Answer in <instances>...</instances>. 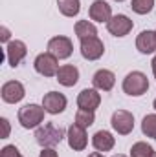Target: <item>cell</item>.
Segmentation results:
<instances>
[{"label": "cell", "mask_w": 156, "mask_h": 157, "mask_svg": "<svg viewBox=\"0 0 156 157\" xmlns=\"http://www.w3.org/2000/svg\"><path fill=\"white\" fill-rule=\"evenodd\" d=\"M64 139V130L55 122H44L35 130V141L42 148H53Z\"/></svg>", "instance_id": "1"}, {"label": "cell", "mask_w": 156, "mask_h": 157, "mask_svg": "<svg viewBox=\"0 0 156 157\" xmlns=\"http://www.w3.org/2000/svg\"><path fill=\"white\" fill-rule=\"evenodd\" d=\"M44 113H46V110L42 108V104H35V102L24 104L18 110V122L26 130L39 128L40 124L44 122Z\"/></svg>", "instance_id": "2"}, {"label": "cell", "mask_w": 156, "mask_h": 157, "mask_svg": "<svg viewBox=\"0 0 156 157\" xmlns=\"http://www.w3.org/2000/svg\"><path fill=\"white\" fill-rule=\"evenodd\" d=\"M121 88L130 97H142L149 90V78H147V75L143 71H130V73H127V77L123 78Z\"/></svg>", "instance_id": "3"}, {"label": "cell", "mask_w": 156, "mask_h": 157, "mask_svg": "<svg viewBox=\"0 0 156 157\" xmlns=\"http://www.w3.org/2000/svg\"><path fill=\"white\" fill-rule=\"evenodd\" d=\"M48 53H51L59 60H64V59H68L74 53V44H72V40L68 39V37H64V35L51 37V39L48 40Z\"/></svg>", "instance_id": "4"}, {"label": "cell", "mask_w": 156, "mask_h": 157, "mask_svg": "<svg viewBox=\"0 0 156 157\" xmlns=\"http://www.w3.org/2000/svg\"><path fill=\"white\" fill-rule=\"evenodd\" d=\"M57 57H53L51 53H40L35 57V62H33V68H35V71L42 75V77H55L57 75V71H59V64H57Z\"/></svg>", "instance_id": "5"}, {"label": "cell", "mask_w": 156, "mask_h": 157, "mask_svg": "<svg viewBox=\"0 0 156 157\" xmlns=\"http://www.w3.org/2000/svg\"><path fill=\"white\" fill-rule=\"evenodd\" d=\"M110 126L119 135H129L134 130V115L127 110H116L110 119Z\"/></svg>", "instance_id": "6"}, {"label": "cell", "mask_w": 156, "mask_h": 157, "mask_svg": "<svg viewBox=\"0 0 156 157\" xmlns=\"http://www.w3.org/2000/svg\"><path fill=\"white\" fill-rule=\"evenodd\" d=\"M0 95H2V101L4 102L17 104V102H20L26 97V88L18 80H7V82H4V86L0 90Z\"/></svg>", "instance_id": "7"}, {"label": "cell", "mask_w": 156, "mask_h": 157, "mask_svg": "<svg viewBox=\"0 0 156 157\" xmlns=\"http://www.w3.org/2000/svg\"><path fill=\"white\" fill-rule=\"evenodd\" d=\"M66 104H68V99L59 93V91H48L44 97H42V108L46 110V113L50 115H59L66 110Z\"/></svg>", "instance_id": "8"}, {"label": "cell", "mask_w": 156, "mask_h": 157, "mask_svg": "<svg viewBox=\"0 0 156 157\" xmlns=\"http://www.w3.org/2000/svg\"><path fill=\"white\" fill-rule=\"evenodd\" d=\"M105 53V44L99 37H90V39L81 40V55L86 60H97Z\"/></svg>", "instance_id": "9"}, {"label": "cell", "mask_w": 156, "mask_h": 157, "mask_svg": "<svg viewBox=\"0 0 156 157\" xmlns=\"http://www.w3.org/2000/svg\"><path fill=\"white\" fill-rule=\"evenodd\" d=\"M132 28H134V22L127 15H112V18L107 22L109 33L114 35V37H119V39L125 37V35H129L132 31Z\"/></svg>", "instance_id": "10"}, {"label": "cell", "mask_w": 156, "mask_h": 157, "mask_svg": "<svg viewBox=\"0 0 156 157\" xmlns=\"http://www.w3.org/2000/svg\"><path fill=\"white\" fill-rule=\"evenodd\" d=\"M66 139H68V146L74 152H83L88 144V135H86V128L79 126V124H72L66 132Z\"/></svg>", "instance_id": "11"}, {"label": "cell", "mask_w": 156, "mask_h": 157, "mask_svg": "<svg viewBox=\"0 0 156 157\" xmlns=\"http://www.w3.org/2000/svg\"><path fill=\"white\" fill-rule=\"evenodd\" d=\"M28 55V46L22 40H11L9 44H6V59L9 62L11 68H17Z\"/></svg>", "instance_id": "12"}, {"label": "cell", "mask_w": 156, "mask_h": 157, "mask_svg": "<svg viewBox=\"0 0 156 157\" xmlns=\"http://www.w3.org/2000/svg\"><path fill=\"white\" fill-rule=\"evenodd\" d=\"M99 104H101V95H99V90H96V88H84L77 95V106L83 110L96 112L99 108Z\"/></svg>", "instance_id": "13"}, {"label": "cell", "mask_w": 156, "mask_h": 157, "mask_svg": "<svg viewBox=\"0 0 156 157\" xmlns=\"http://www.w3.org/2000/svg\"><path fill=\"white\" fill-rule=\"evenodd\" d=\"M88 15L94 22H109L112 18V7L109 6V2L105 0H94L90 9H88Z\"/></svg>", "instance_id": "14"}, {"label": "cell", "mask_w": 156, "mask_h": 157, "mask_svg": "<svg viewBox=\"0 0 156 157\" xmlns=\"http://www.w3.org/2000/svg\"><path fill=\"white\" fill-rule=\"evenodd\" d=\"M92 84L99 91H110L114 88V84H116V75L110 70H105V68L97 70L94 73V77H92Z\"/></svg>", "instance_id": "15"}, {"label": "cell", "mask_w": 156, "mask_h": 157, "mask_svg": "<svg viewBox=\"0 0 156 157\" xmlns=\"http://www.w3.org/2000/svg\"><path fill=\"white\" fill-rule=\"evenodd\" d=\"M136 49L143 55H151L156 51V31L143 29L136 37Z\"/></svg>", "instance_id": "16"}, {"label": "cell", "mask_w": 156, "mask_h": 157, "mask_svg": "<svg viewBox=\"0 0 156 157\" xmlns=\"http://www.w3.org/2000/svg\"><path fill=\"white\" fill-rule=\"evenodd\" d=\"M114 144H116V137L109 130H99L92 137V146L97 152H110L114 148Z\"/></svg>", "instance_id": "17"}, {"label": "cell", "mask_w": 156, "mask_h": 157, "mask_svg": "<svg viewBox=\"0 0 156 157\" xmlns=\"http://www.w3.org/2000/svg\"><path fill=\"white\" fill-rule=\"evenodd\" d=\"M55 77H57V82H59L61 86L72 88V86L77 84V80H79V70L74 64H64V66L59 68V71H57Z\"/></svg>", "instance_id": "18"}, {"label": "cell", "mask_w": 156, "mask_h": 157, "mask_svg": "<svg viewBox=\"0 0 156 157\" xmlns=\"http://www.w3.org/2000/svg\"><path fill=\"white\" fill-rule=\"evenodd\" d=\"M74 31H76V35H77L79 40L90 39V37H97V28L90 20H77Z\"/></svg>", "instance_id": "19"}, {"label": "cell", "mask_w": 156, "mask_h": 157, "mask_svg": "<svg viewBox=\"0 0 156 157\" xmlns=\"http://www.w3.org/2000/svg\"><path fill=\"white\" fill-rule=\"evenodd\" d=\"M57 7L61 11V15L64 17H77L81 11V2L79 0H57Z\"/></svg>", "instance_id": "20"}, {"label": "cell", "mask_w": 156, "mask_h": 157, "mask_svg": "<svg viewBox=\"0 0 156 157\" xmlns=\"http://www.w3.org/2000/svg\"><path fill=\"white\" fill-rule=\"evenodd\" d=\"M153 154H154L153 146L149 143H145V141H138L130 148V157H151Z\"/></svg>", "instance_id": "21"}, {"label": "cell", "mask_w": 156, "mask_h": 157, "mask_svg": "<svg viewBox=\"0 0 156 157\" xmlns=\"http://www.w3.org/2000/svg\"><path fill=\"white\" fill-rule=\"evenodd\" d=\"M142 132H143V135L156 139V113H149V115L143 117V121H142Z\"/></svg>", "instance_id": "22"}, {"label": "cell", "mask_w": 156, "mask_h": 157, "mask_svg": "<svg viewBox=\"0 0 156 157\" xmlns=\"http://www.w3.org/2000/svg\"><path fill=\"white\" fill-rule=\"evenodd\" d=\"M94 121H96V113H94V112L83 110V108L77 110V113H76V124L83 126V128H88V126L94 124Z\"/></svg>", "instance_id": "23"}, {"label": "cell", "mask_w": 156, "mask_h": 157, "mask_svg": "<svg viewBox=\"0 0 156 157\" xmlns=\"http://www.w3.org/2000/svg\"><path fill=\"white\" fill-rule=\"evenodd\" d=\"M154 7V0H132L130 2V9L138 15H147L151 13Z\"/></svg>", "instance_id": "24"}, {"label": "cell", "mask_w": 156, "mask_h": 157, "mask_svg": "<svg viewBox=\"0 0 156 157\" xmlns=\"http://www.w3.org/2000/svg\"><path fill=\"white\" fill-rule=\"evenodd\" d=\"M0 157H24V155L18 152V148H17L15 144H6V146L0 150Z\"/></svg>", "instance_id": "25"}, {"label": "cell", "mask_w": 156, "mask_h": 157, "mask_svg": "<svg viewBox=\"0 0 156 157\" xmlns=\"http://www.w3.org/2000/svg\"><path fill=\"white\" fill-rule=\"evenodd\" d=\"M9 39H11L9 29H7L6 26H2V28H0V42H2V44H9V42H11Z\"/></svg>", "instance_id": "26"}, {"label": "cell", "mask_w": 156, "mask_h": 157, "mask_svg": "<svg viewBox=\"0 0 156 157\" xmlns=\"http://www.w3.org/2000/svg\"><path fill=\"white\" fill-rule=\"evenodd\" d=\"M39 157H59L55 148H42V152L39 154Z\"/></svg>", "instance_id": "27"}, {"label": "cell", "mask_w": 156, "mask_h": 157, "mask_svg": "<svg viewBox=\"0 0 156 157\" xmlns=\"http://www.w3.org/2000/svg\"><path fill=\"white\" fill-rule=\"evenodd\" d=\"M0 122H2V126H4L2 139H7V137H9V130H11V128H9V121H7L6 117H2V119H0Z\"/></svg>", "instance_id": "28"}, {"label": "cell", "mask_w": 156, "mask_h": 157, "mask_svg": "<svg viewBox=\"0 0 156 157\" xmlns=\"http://www.w3.org/2000/svg\"><path fill=\"white\" fill-rule=\"evenodd\" d=\"M151 68H153V75L156 78V55H154V59H153V62H151Z\"/></svg>", "instance_id": "29"}, {"label": "cell", "mask_w": 156, "mask_h": 157, "mask_svg": "<svg viewBox=\"0 0 156 157\" xmlns=\"http://www.w3.org/2000/svg\"><path fill=\"white\" fill-rule=\"evenodd\" d=\"M88 157H105V155H103L101 152H92V154H90Z\"/></svg>", "instance_id": "30"}, {"label": "cell", "mask_w": 156, "mask_h": 157, "mask_svg": "<svg viewBox=\"0 0 156 157\" xmlns=\"http://www.w3.org/2000/svg\"><path fill=\"white\" fill-rule=\"evenodd\" d=\"M153 108H154V110H156V99H154V101H153Z\"/></svg>", "instance_id": "31"}, {"label": "cell", "mask_w": 156, "mask_h": 157, "mask_svg": "<svg viewBox=\"0 0 156 157\" xmlns=\"http://www.w3.org/2000/svg\"><path fill=\"white\" fill-rule=\"evenodd\" d=\"M114 157H127V155H123V154H117V155H114Z\"/></svg>", "instance_id": "32"}, {"label": "cell", "mask_w": 156, "mask_h": 157, "mask_svg": "<svg viewBox=\"0 0 156 157\" xmlns=\"http://www.w3.org/2000/svg\"><path fill=\"white\" fill-rule=\"evenodd\" d=\"M151 157H156V152H154V154H153V155H151Z\"/></svg>", "instance_id": "33"}, {"label": "cell", "mask_w": 156, "mask_h": 157, "mask_svg": "<svg viewBox=\"0 0 156 157\" xmlns=\"http://www.w3.org/2000/svg\"><path fill=\"white\" fill-rule=\"evenodd\" d=\"M116 2H123V0H116Z\"/></svg>", "instance_id": "34"}, {"label": "cell", "mask_w": 156, "mask_h": 157, "mask_svg": "<svg viewBox=\"0 0 156 157\" xmlns=\"http://www.w3.org/2000/svg\"><path fill=\"white\" fill-rule=\"evenodd\" d=\"M154 141H156V139H154Z\"/></svg>", "instance_id": "35"}, {"label": "cell", "mask_w": 156, "mask_h": 157, "mask_svg": "<svg viewBox=\"0 0 156 157\" xmlns=\"http://www.w3.org/2000/svg\"><path fill=\"white\" fill-rule=\"evenodd\" d=\"M154 31H156V29H154Z\"/></svg>", "instance_id": "36"}]
</instances>
